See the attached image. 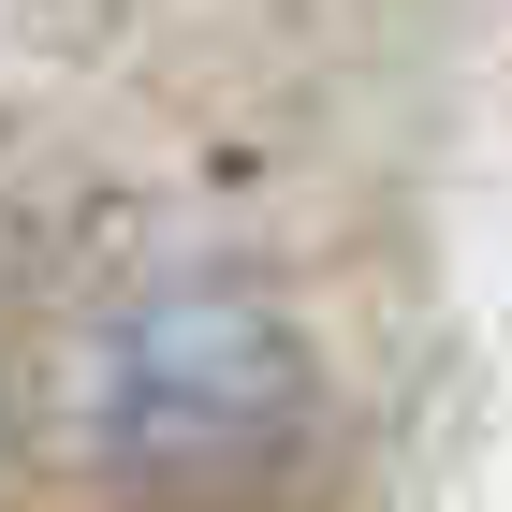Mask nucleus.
I'll return each mask as SVG.
<instances>
[{"label": "nucleus", "mask_w": 512, "mask_h": 512, "mask_svg": "<svg viewBox=\"0 0 512 512\" xmlns=\"http://www.w3.org/2000/svg\"><path fill=\"white\" fill-rule=\"evenodd\" d=\"M293 410V352L249 293H161L147 322L103 366V425L147 469H205V454H249V439Z\"/></svg>", "instance_id": "1"}]
</instances>
